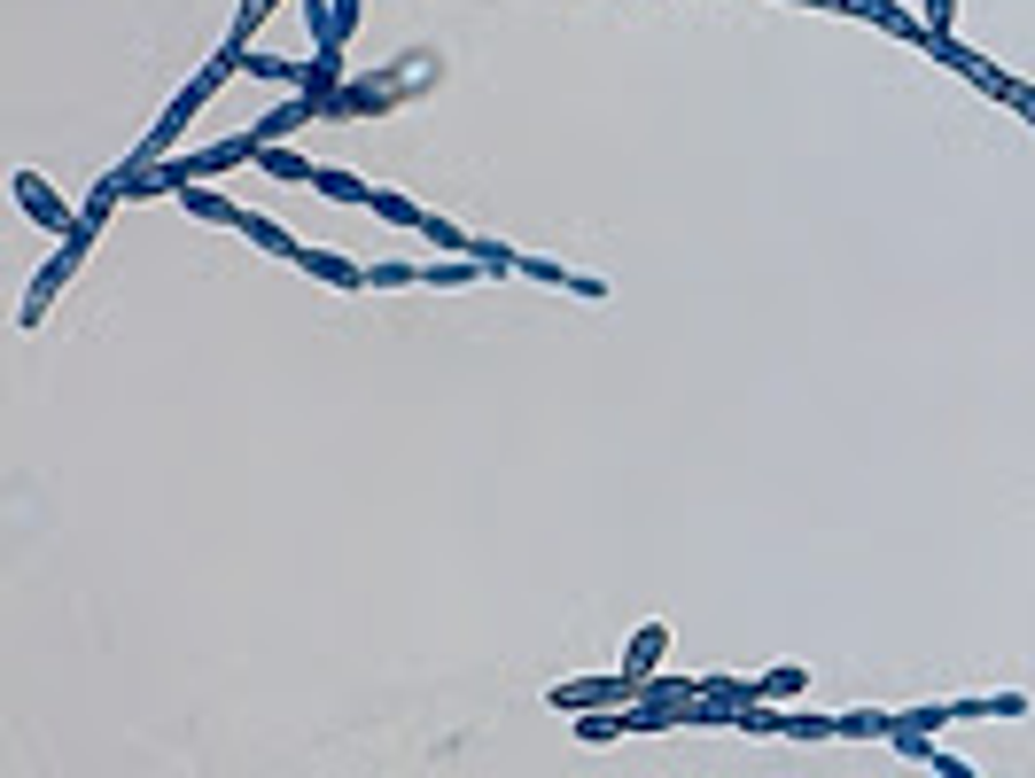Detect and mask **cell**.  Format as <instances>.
<instances>
[{
    "mask_svg": "<svg viewBox=\"0 0 1035 778\" xmlns=\"http://www.w3.org/2000/svg\"><path fill=\"white\" fill-rule=\"evenodd\" d=\"M926 16H934V24H926V40H942V32H950V0H926Z\"/></svg>",
    "mask_w": 1035,
    "mask_h": 778,
    "instance_id": "9",
    "label": "cell"
},
{
    "mask_svg": "<svg viewBox=\"0 0 1035 778\" xmlns=\"http://www.w3.org/2000/svg\"><path fill=\"white\" fill-rule=\"evenodd\" d=\"M16 195H24V211H32L40 226H55V234H78V218H86V211H70V203H55V195H47L40 171H16Z\"/></svg>",
    "mask_w": 1035,
    "mask_h": 778,
    "instance_id": "2",
    "label": "cell"
},
{
    "mask_svg": "<svg viewBox=\"0 0 1035 778\" xmlns=\"http://www.w3.org/2000/svg\"><path fill=\"white\" fill-rule=\"evenodd\" d=\"M180 203H188L195 218H218V226H241V211H234L226 195H211V188H180Z\"/></svg>",
    "mask_w": 1035,
    "mask_h": 778,
    "instance_id": "5",
    "label": "cell"
},
{
    "mask_svg": "<svg viewBox=\"0 0 1035 778\" xmlns=\"http://www.w3.org/2000/svg\"><path fill=\"white\" fill-rule=\"evenodd\" d=\"M491 266H483V257H468V266H420V281L428 289H460V281H483Z\"/></svg>",
    "mask_w": 1035,
    "mask_h": 778,
    "instance_id": "8",
    "label": "cell"
},
{
    "mask_svg": "<svg viewBox=\"0 0 1035 778\" xmlns=\"http://www.w3.org/2000/svg\"><path fill=\"white\" fill-rule=\"evenodd\" d=\"M662 646H670V631H662V623H646V631L631 639V662H623V677L639 685V694H646V669L662 662Z\"/></svg>",
    "mask_w": 1035,
    "mask_h": 778,
    "instance_id": "3",
    "label": "cell"
},
{
    "mask_svg": "<svg viewBox=\"0 0 1035 778\" xmlns=\"http://www.w3.org/2000/svg\"><path fill=\"white\" fill-rule=\"evenodd\" d=\"M545 701L569 709V717H592V709H631L639 685H631V677H576V685H553Z\"/></svg>",
    "mask_w": 1035,
    "mask_h": 778,
    "instance_id": "1",
    "label": "cell"
},
{
    "mask_svg": "<svg viewBox=\"0 0 1035 778\" xmlns=\"http://www.w3.org/2000/svg\"><path fill=\"white\" fill-rule=\"evenodd\" d=\"M802 685H810V669H770L747 685V701H779V694H802Z\"/></svg>",
    "mask_w": 1035,
    "mask_h": 778,
    "instance_id": "6",
    "label": "cell"
},
{
    "mask_svg": "<svg viewBox=\"0 0 1035 778\" xmlns=\"http://www.w3.org/2000/svg\"><path fill=\"white\" fill-rule=\"evenodd\" d=\"M312 188H319V195H335V203H374V188H367V180H351V171H327V164L312 171Z\"/></svg>",
    "mask_w": 1035,
    "mask_h": 778,
    "instance_id": "4",
    "label": "cell"
},
{
    "mask_svg": "<svg viewBox=\"0 0 1035 778\" xmlns=\"http://www.w3.org/2000/svg\"><path fill=\"white\" fill-rule=\"evenodd\" d=\"M257 164H266L273 180H312V171H319V164H312V156H296V148H266Z\"/></svg>",
    "mask_w": 1035,
    "mask_h": 778,
    "instance_id": "7",
    "label": "cell"
}]
</instances>
